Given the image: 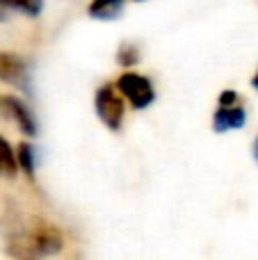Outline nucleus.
I'll return each instance as SVG.
<instances>
[{"mask_svg": "<svg viewBox=\"0 0 258 260\" xmlns=\"http://www.w3.org/2000/svg\"><path fill=\"white\" fill-rule=\"evenodd\" d=\"M62 231L50 224H44V221L27 226L7 240V253L14 260H39L46 256H55L62 251Z\"/></svg>", "mask_w": 258, "mask_h": 260, "instance_id": "obj_1", "label": "nucleus"}, {"mask_svg": "<svg viewBox=\"0 0 258 260\" xmlns=\"http://www.w3.org/2000/svg\"><path fill=\"white\" fill-rule=\"evenodd\" d=\"M117 89L123 99L131 101V105L135 110L149 108V105L155 101V89H153V85H151V80L144 76H140V73H135V71L123 73V76L117 80Z\"/></svg>", "mask_w": 258, "mask_h": 260, "instance_id": "obj_2", "label": "nucleus"}, {"mask_svg": "<svg viewBox=\"0 0 258 260\" xmlns=\"http://www.w3.org/2000/svg\"><path fill=\"white\" fill-rule=\"evenodd\" d=\"M94 108L99 119L105 123V128L110 130H119L123 121V99L112 85H103L96 91L94 99Z\"/></svg>", "mask_w": 258, "mask_h": 260, "instance_id": "obj_3", "label": "nucleus"}, {"mask_svg": "<svg viewBox=\"0 0 258 260\" xmlns=\"http://www.w3.org/2000/svg\"><path fill=\"white\" fill-rule=\"evenodd\" d=\"M0 80L14 85L18 89L32 91V80H30V69L18 55L14 53H0Z\"/></svg>", "mask_w": 258, "mask_h": 260, "instance_id": "obj_4", "label": "nucleus"}, {"mask_svg": "<svg viewBox=\"0 0 258 260\" xmlns=\"http://www.w3.org/2000/svg\"><path fill=\"white\" fill-rule=\"evenodd\" d=\"M3 108H5V112H7L9 117L14 119V123H16L18 130H21L23 135H27V137H35V135L39 133V126H37L35 114H32V110L27 108V105L23 103L21 99L5 96V99H3Z\"/></svg>", "mask_w": 258, "mask_h": 260, "instance_id": "obj_5", "label": "nucleus"}, {"mask_svg": "<svg viewBox=\"0 0 258 260\" xmlns=\"http://www.w3.org/2000/svg\"><path fill=\"white\" fill-rule=\"evenodd\" d=\"M247 121V110L240 103L236 105H219L215 110L213 117V128L215 133H229V130H238L242 128Z\"/></svg>", "mask_w": 258, "mask_h": 260, "instance_id": "obj_6", "label": "nucleus"}, {"mask_svg": "<svg viewBox=\"0 0 258 260\" xmlns=\"http://www.w3.org/2000/svg\"><path fill=\"white\" fill-rule=\"evenodd\" d=\"M41 9H44V0H0V21H7L12 12L37 18Z\"/></svg>", "mask_w": 258, "mask_h": 260, "instance_id": "obj_7", "label": "nucleus"}, {"mask_svg": "<svg viewBox=\"0 0 258 260\" xmlns=\"http://www.w3.org/2000/svg\"><path fill=\"white\" fill-rule=\"evenodd\" d=\"M126 0H91L87 14L96 21H117L123 14Z\"/></svg>", "mask_w": 258, "mask_h": 260, "instance_id": "obj_8", "label": "nucleus"}, {"mask_svg": "<svg viewBox=\"0 0 258 260\" xmlns=\"http://www.w3.org/2000/svg\"><path fill=\"white\" fill-rule=\"evenodd\" d=\"M35 165H37L35 148H32V144L23 142L21 146H18V153H16V167L21 171H25L27 176H32V174H35Z\"/></svg>", "mask_w": 258, "mask_h": 260, "instance_id": "obj_9", "label": "nucleus"}, {"mask_svg": "<svg viewBox=\"0 0 258 260\" xmlns=\"http://www.w3.org/2000/svg\"><path fill=\"white\" fill-rule=\"evenodd\" d=\"M0 171H5V174H9V176H14L18 171L16 155L12 153V146L7 144L5 137H0Z\"/></svg>", "mask_w": 258, "mask_h": 260, "instance_id": "obj_10", "label": "nucleus"}, {"mask_svg": "<svg viewBox=\"0 0 258 260\" xmlns=\"http://www.w3.org/2000/svg\"><path fill=\"white\" fill-rule=\"evenodd\" d=\"M137 59H140V53H137L135 46H121V50H119V55H117V62L121 64V67H126V69L135 67Z\"/></svg>", "mask_w": 258, "mask_h": 260, "instance_id": "obj_11", "label": "nucleus"}, {"mask_svg": "<svg viewBox=\"0 0 258 260\" xmlns=\"http://www.w3.org/2000/svg\"><path fill=\"white\" fill-rule=\"evenodd\" d=\"M251 87H254V89L258 91V71H256V76L251 78Z\"/></svg>", "mask_w": 258, "mask_h": 260, "instance_id": "obj_12", "label": "nucleus"}, {"mask_svg": "<svg viewBox=\"0 0 258 260\" xmlns=\"http://www.w3.org/2000/svg\"><path fill=\"white\" fill-rule=\"evenodd\" d=\"M254 155H256V160H258V139H256V144H254Z\"/></svg>", "mask_w": 258, "mask_h": 260, "instance_id": "obj_13", "label": "nucleus"}, {"mask_svg": "<svg viewBox=\"0 0 258 260\" xmlns=\"http://www.w3.org/2000/svg\"><path fill=\"white\" fill-rule=\"evenodd\" d=\"M137 3H142V0H137Z\"/></svg>", "mask_w": 258, "mask_h": 260, "instance_id": "obj_14", "label": "nucleus"}]
</instances>
